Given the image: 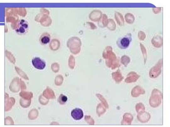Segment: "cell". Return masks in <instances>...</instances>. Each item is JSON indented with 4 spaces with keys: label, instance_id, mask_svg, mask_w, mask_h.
Wrapping results in <instances>:
<instances>
[{
    "label": "cell",
    "instance_id": "6da1fadb",
    "mask_svg": "<svg viewBox=\"0 0 170 127\" xmlns=\"http://www.w3.org/2000/svg\"><path fill=\"white\" fill-rule=\"evenodd\" d=\"M132 41V36L131 33H127L124 36L121 37L118 39L117 44L119 48L122 49H125L129 47Z\"/></svg>",
    "mask_w": 170,
    "mask_h": 127
},
{
    "label": "cell",
    "instance_id": "7a4b0ae2",
    "mask_svg": "<svg viewBox=\"0 0 170 127\" xmlns=\"http://www.w3.org/2000/svg\"><path fill=\"white\" fill-rule=\"evenodd\" d=\"M32 64L35 69L42 70L46 67V63L39 57H35L32 60Z\"/></svg>",
    "mask_w": 170,
    "mask_h": 127
},
{
    "label": "cell",
    "instance_id": "3957f363",
    "mask_svg": "<svg viewBox=\"0 0 170 127\" xmlns=\"http://www.w3.org/2000/svg\"><path fill=\"white\" fill-rule=\"evenodd\" d=\"M71 115L75 120H80L84 117L83 110L80 108H75L72 110Z\"/></svg>",
    "mask_w": 170,
    "mask_h": 127
},
{
    "label": "cell",
    "instance_id": "277c9868",
    "mask_svg": "<svg viewBox=\"0 0 170 127\" xmlns=\"http://www.w3.org/2000/svg\"><path fill=\"white\" fill-rule=\"evenodd\" d=\"M40 41L42 45H47L50 41V36L48 33H44L40 38Z\"/></svg>",
    "mask_w": 170,
    "mask_h": 127
},
{
    "label": "cell",
    "instance_id": "5b68a950",
    "mask_svg": "<svg viewBox=\"0 0 170 127\" xmlns=\"http://www.w3.org/2000/svg\"><path fill=\"white\" fill-rule=\"evenodd\" d=\"M67 96H66L65 95H64L63 94H61L60 96H59V98H58V102L60 103V104H65L67 102Z\"/></svg>",
    "mask_w": 170,
    "mask_h": 127
}]
</instances>
